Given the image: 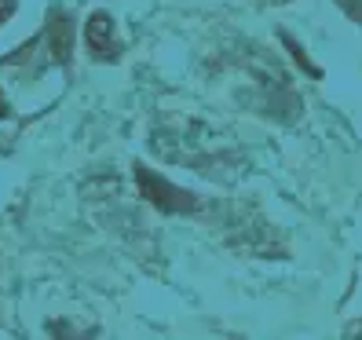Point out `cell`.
Wrapping results in <instances>:
<instances>
[{
    "instance_id": "cell-1",
    "label": "cell",
    "mask_w": 362,
    "mask_h": 340,
    "mask_svg": "<svg viewBox=\"0 0 362 340\" xmlns=\"http://www.w3.org/2000/svg\"><path fill=\"white\" fill-rule=\"evenodd\" d=\"M136 183H139V194L161 212H194L198 209V198L190 194V190L173 187L165 176L151 172L146 165H136Z\"/></svg>"
},
{
    "instance_id": "cell-2",
    "label": "cell",
    "mask_w": 362,
    "mask_h": 340,
    "mask_svg": "<svg viewBox=\"0 0 362 340\" xmlns=\"http://www.w3.org/2000/svg\"><path fill=\"white\" fill-rule=\"evenodd\" d=\"M84 40H88V52L99 62H114L117 59V37H114V18L106 11H92L88 23H84Z\"/></svg>"
},
{
    "instance_id": "cell-3",
    "label": "cell",
    "mask_w": 362,
    "mask_h": 340,
    "mask_svg": "<svg viewBox=\"0 0 362 340\" xmlns=\"http://www.w3.org/2000/svg\"><path fill=\"white\" fill-rule=\"evenodd\" d=\"M70 40H74V33H70V18H62V15H52V26H48V48H52V55L62 62V59H70Z\"/></svg>"
},
{
    "instance_id": "cell-4",
    "label": "cell",
    "mask_w": 362,
    "mask_h": 340,
    "mask_svg": "<svg viewBox=\"0 0 362 340\" xmlns=\"http://www.w3.org/2000/svg\"><path fill=\"white\" fill-rule=\"evenodd\" d=\"M282 45H286V48L293 52V59H296V62H300V70H308L311 77H322V70H318V66H315V62H311V59L304 55V48H300V45H296V40H293V37H282Z\"/></svg>"
},
{
    "instance_id": "cell-5",
    "label": "cell",
    "mask_w": 362,
    "mask_h": 340,
    "mask_svg": "<svg viewBox=\"0 0 362 340\" xmlns=\"http://www.w3.org/2000/svg\"><path fill=\"white\" fill-rule=\"evenodd\" d=\"M11 11H15V0H0V23H4Z\"/></svg>"
},
{
    "instance_id": "cell-6",
    "label": "cell",
    "mask_w": 362,
    "mask_h": 340,
    "mask_svg": "<svg viewBox=\"0 0 362 340\" xmlns=\"http://www.w3.org/2000/svg\"><path fill=\"white\" fill-rule=\"evenodd\" d=\"M348 333H351V336H362V322H358V326H351Z\"/></svg>"
},
{
    "instance_id": "cell-7",
    "label": "cell",
    "mask_w": 362,
    "mask_h": 340,
    "mask_svg": "<svg viewBox=\"0 0 362 340\" xmlns=\"http://www.w3.org/2000/svg\"><path fill=\"white\" fill-rule=\"evenodd\" d=\"M8 114V102H4V95H0V117H4Z\"/></svg>"
},
{
    "instance_id": "cell-8",
    "label": "cell",
    "mask_w": 362,
    "mask_h": 340,
    "mask_svg": "<svg viewBox=\"0 0 362 340\" xmlns=\"http://www.w3.org/2000/svg\"><path fill=\"white\" fill-rule=\"evenodd\" d=\"M271 4H286V0H271Z\"/></svg>"
}]
</instances>
